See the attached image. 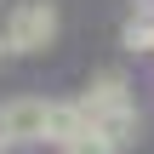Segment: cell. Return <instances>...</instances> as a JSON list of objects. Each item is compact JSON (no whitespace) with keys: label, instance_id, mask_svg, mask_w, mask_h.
Masks as SVG:
<instances>
[{"label":"cell","instance_id":"obj_5","mask_svg":"<svg viewBox=\"0 0 154 154\" xmlns=\"http://www.w3.org/2000/svg\"><path fill=\"white\" fill-rule=\"evenodd\" d=\"M0 154H6V143H0Z\"/></svg>","mask_w":154,"mask_h":154},{"label":"cell","instance_id":"obj_3","mask_svg":"<svg viewBox=\"0 0 154 154\" xmlns=\"http://www.w3.org/2000/svg\"><path fill=\"white\" fill-rule=\"evenodd\" d=\"M51 137V97H6L0 103V143H46Z\"/></svg>","mask_w":154,"mask_h":154},{"label":"cell","instance_id":"obj_2","mask_svg":"<svg viewBox=\"0 0 154 154\" xmlns=\"http://www.w3.org/2000/svg\"><path fill=\"white\" fill-rule=\"evenodd\" d=\"M57 40V6L51 0H23L6 11V29H0V51H46Z\"/></svg>","mask_w":154,"mask_h":154},{"label":"cell","instance_id":"obj_4","mask_svg":"<svg viewBox=\"0 0 154 154\" xmlns=\"http://www.w3.org/2000/svg\"><path fill=\"white\" fill-rule=\"evenodd\" d=\"M57 149H63V154H120L114 143H109V137H103V131H91V126H86L80 137H69V143H57Z\"/></svg>","mask_w":154,"mask_h":154},{"label":"cell","instance_id":"obj_1","mask_svg":"<svg viewBox=\"0 0 154 154\" xmlns=\"http://www.w3.org/2000/svg\"><path fill=\"white\" fill-rule=\"evenodd\" d=\"M80 109H86V126L103 131L114 149L131 143V131H137V103H131V86H126L120 74H97V80L86 86Z\"/></svg>","mask_w":154,"mask_h":154}]
</instances>
